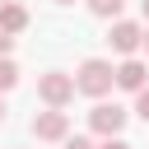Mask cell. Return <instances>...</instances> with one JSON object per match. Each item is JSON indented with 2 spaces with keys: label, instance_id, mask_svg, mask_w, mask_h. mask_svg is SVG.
Returning a JSON list of instances; mask_svg holds the SVG:
<instances>
[{
  "label": "cell",
  "instance_id": "cell-13",
  "mask_svg": "<svg viewBox=\"0 0 149 149\" xmlns=\"http://www.w3.org/2000/svg\"><path fill=\"white\" fill-rule=\"evenodd\" d=\"M9 51H14V33H5V28H0V56H9Z\"/></svg>",
  "mask_w": 149,
  "mask_h": 149
},
{
  "label": "cell",
  "instance_id": "cell-6",
  "mask_svg": "<svg viewBox=\"0 0 149 149\" xmlns=\"http://www.w3.org/2000/svg\"><path fill=\"white\" fill-rule=\"evenodd\" d=\"M144 79H149V65H144L140 56H126V61L116 65V88H126V93H140V88H144Z\"/></svg>",
  "mask_w": 149,
  "mask_h": 149
},
{
  "label": "cell",
  "instance_id": "cell-16",
  "mask_svg": "<svg viewBox=\"0 0 149 149\" xmlns=\"http://www.w3.org/2000/svg\"><path fill=\"white\" fill-rule=\"evenodd\" d=\"M0 121H5V98H0Z\"/></svg>",
  "mask_w": 149,
  "mask_h": 149
},
{
  "label": "cell",
  "instance_id": "cell-8",
  "mask_svg": "<svg viewBox=\"0 0 149 149\" xmlns=\"http://www.w3.org/2000/svg\"><path fill=\"white\" fill-rule=\"evenodd\" d=\"M88 9H93L98 19H121V9H126V0H88Z\"/></svg>",
  "mask_w": 149,
  "mask_h": 149
},
{
  "label": "cell",
  "instance_id": "cell-1",
  "mask_svg": "<svg viewBox=\"0 0 149 149\" xmlns=\"http://www.w3.org/2000/svg\"><path fill=\"white\" fill-rule=\"evenodd\" d=\"M112 88H116V65H112V61L88 56V61L74 70V93H84V98H107Z\"/></svg>",
  "mask_w": 149,
  "mask_h": 149
},
{
  "label": "cell",
  "instance_id": "cell-14",
  "mask_svg": "<svg viewBox=\"0 0 149 149\" xmlns=\"http://www.w3.org/2000/svg\"><path fill=\"white\" fill-rule=\"evenodd\" d=\"M140 14H144V23H149V0H140Z\"/></svg>",
  "mask_w": 149,
  "mask_h": 149
},
{
  "label": "cell",
  "instance_id": "cell-3",
  "mask_svg": "<svg viewBox=\"0 0 149 149\" xmlns=\"http://www.w3.org/2000/svg\"><path fill=\"white\" fill-rule=\"evenodd\" d=\"M37 98H42L47 107H65V102L74 98V74H61V70H47V74L37 79Z\"/></svg>",
  "mask_w": 149,
  "mask_h": 149
},
{
  "label": "cell",
  "instance_id": "cell-7",
  "mask_svg": "<svg viewBox=\"0 0 149 149\" xmlns=\"http://www.w3.org/2000/svg\"><path fill=\"white\" fill-rule=\"evenodd\" d=\"M0 28H5V33H14V37H19V33H23V28H28V9H23V5H19V0H5V5H0Z\"/></svg>",
  "mask_w": 149,
  "mask_h": 149
},
{
  "label": "cell",
  "instance_id": "cell-10",
  "mask_svg": "<svg viewBox=\"0 0 149 149\" xmlns=\"http://www.w3.org/2000/svg\"><path fill=\"white\" fill-rule=\"evenodd\" d=\"M135 116H140V121L149 126V84H144V88L135 93Z\"/></svg>",
  "mask_w": 149,
  "mask_h": 149
},
{
  "label": "cell",
  "instance_id": "cell-15",
  "mask_svg": "<svg viewBox=\"0 0 149 149\" xmlns=\"http://www.w3.org/2000/svg\"><path fill=\"white\" fill-rule=\"evenodd\" d=\"M140 51H144V56H149V28H144V42H140Z\"/></svg>",
  "mask_w": 149,
  "mask_h": 149
},
{
  "label": "cell",
  "instance_id": "cell-17",
  "mask_svg": "<svg viewBox=\"0 0 149 149\" xmlns=\"http://www.w3.org/2000/svg\"><path fill=\"white\" fill-rule=\"evenodd\" d=\"M56 5H74V0H56Z\"/></svg>",
  "mask_w": 149,
  "mask_h": 149
},
{
  "label": "cell",
  "instance_id": "cell-12",
  "mask_svg": "<svg viewBox=\"0 0 149 149\" xmlns=\"http://www.w3.org/2000/svg\"><path fill=\"white\" fill-rule=\"evenodd\" d=\"M98 149H130V144H126V140H121V135H107V140H102V144H98Z\"/></svg>",
  "mask_w": 149,
  "mask_h": 149
},
{
  "label": "cell",
  "instance_id": "cell-11",
  "mask_svg": "<svg viewBox=\"0 0 149 149\" xmlns=\"http://www.w3.org/2000/svg\"><path fill=\"white\" fill-rule=\"evenodd\" d=\"M61 144H65V149H98V144H93V140H88V135H65V140H61Z\"/></svg>",
  "mask_w": 149,
  "mask_h": 149
},
{
  "label": "cell",
  "instance_id": "cell-5",
  "mask_svg": "<svg viewBox=\"0 0 149 149\" xmlns=\"http://www.w3.org/2000/svg\"><path fill=\"white\" fill-rule=\"evenodd\" d=\"M33 135L47 140V144L65 140V135H70V116H65V107H47V112H37V116H33Z\"/></svg>",
  "mask_w": 149,
  "mask_h": 149
},
{
  "label": "cell",
  "instance_id": "cell-18",
  "mask_svg": "<svg viewBox=\"0 0 149 149\" xmlns=\"http://www.w3.org/2000/svg\"><path fill=\"white\" fill-rule=\"evenodd\" d=\"M0 5H5V0H0Z\"/></svg>",
  "mask_w": 149,
  "mask_h": 149
},
{
  "label": "cell",
  "instance_id": "cell-9",
  "mask_svg": "<svg viewBox=\"0 0 149 149\" xmlns=\"http://www.w3.org/2000/svg\"><path fill=\"white\" fill-rule=\"evenodd\" d=\"M14 84H19V65H14L9 56H0V93H9Z\"/></svg>",
  "mask_w": 149,
  "mask_h": 149
},
{
  "label": "cell",
  "instance_id": "cell-4",
  "mask_svg": "<svg viewBox=\"0 0 149 149\" xmlns=\"http://www.w3.org/2000/svg\"><path fill=\"white\" fill-rule=\"evenodd\" d=\"M107 42H112V51H116V56H135V51H140V42H144V28H140L135 19H112Z\"/></svg>",
  "mask_w": 149,
  "mask_h": 149
},
{
  "label": "cell",
  "instance_id": "cell-2",
  "mask_svg": "<svg viewBox=\"0 0 149 149\" xmlns=\"http://www.w3.org/2000/svg\"><path fill=\"white\" fill-rule=\"evenodd\" d=\"M126 116H130V112H126L121 102H102V98H98L93 112H88V126H93V135L107 140V135H121V130H126Z\"/></svg>",
  "mask_w": 149,
  "mask_h": 149
}]
</instances>
